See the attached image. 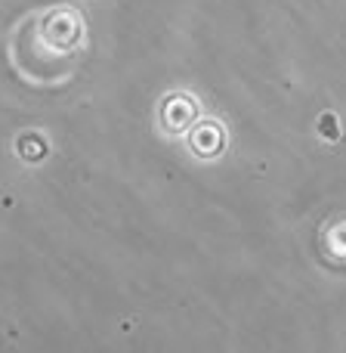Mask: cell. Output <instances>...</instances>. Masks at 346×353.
Wrapping results in <instances>:
<instances>
[{"mask_svg":"<svg viewBox=\"0 0 346 353\" xmlns=\"http://www.w3.org/2000/svg\"><path fill=\"white\" fill-rule=\"evenodd\" d=\"M195 121H198V105H195V99L188 93H171L164 99V105H161V128H164V134L176 137Z\"/></svg>","mask_w":346,"mask_h":353,"instance_id":"6da1fadb","label":"cell"},{"mask_svg":"<svg viewBox=\"0 0 346 353\" xmlns=\"http://www.w3.org/2000/svg\"><path fill=\"white\" fill-rule=\"evenodd\" d=\"M192 152L201 155V159H210V155H217L219 149H226V134L217 128L213 121H201L198 130L192 134Z\"/></svg>","mask_w":346,"mask_h":353,"instance_id":"7a4b0ae2","label":"cell"}]
</instances>
